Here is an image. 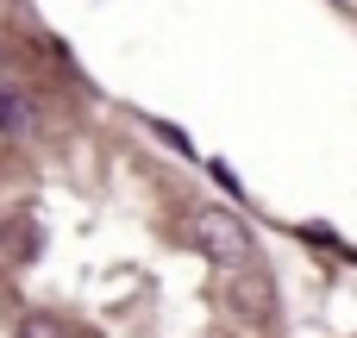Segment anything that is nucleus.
<instances>
[{
  "label": "nucleus",
  "mask_w": 357,
  "mask_h": 338,
  "mask_svg": "<svg viewBox=\"0 0 357 338\" xmlns=\"http://www.w3.org/2000/svg\"><path fill=\"white\" fill-rule=\"evenodd\" d=\"M31 125V113H25V100L13 94V88H0V132H25Z\"/></svg>",
  "instance_id": "nucleus-2"
},
{
  "label": "nucleus",
  "mask_w": 357,
  "mask_h": 338,
  "mask_svg": "<svg viewBox=\"0 0 357 338\" xmlns=\"http://www.w3.org/2000/svg\"><path fill=\"white\" fill-rule=\"evenodd\" d=\"M25 338H63V332H56V320H44V314H31V320H25Z\"/></svg>",
  "instance_id": "nucleus-3"
},
{
  "label": "nucleus",
  "mask_w": 357,
  "mask_h": 338,
  "mask_svg": "<svg viewBox=\"0 0 357 338\" xmlns=\"http://www.w3.org/2000/svg\"><path fill=\"white\" fill-rule=\"evenodd\" d=\"M188 232H195V245L213 257V263H226V270H245L251 263V232H245V220L238 213H195L188 220Z\"/></svg>",
  "instance_id": "nucleus-1"
}]
</instances>
